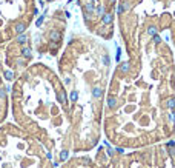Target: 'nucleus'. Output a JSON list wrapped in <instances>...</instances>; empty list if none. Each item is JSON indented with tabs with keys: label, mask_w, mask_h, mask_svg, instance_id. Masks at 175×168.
Wrapping results in <instances>:
<instances>
[{
	"label": "nucleus",
	"mask_w": 175,
	"mask_h": 168,
	"mask_svg": "<svg viewBox=\"0 0 175 168\" xmlns=\"http://www.w3.org/2000/svg\"><path fill=\"white\" fill-rule=\"evenodd\" d=\"M5 79L6 80H13L14 79V72L13 71H5Z\"/></svg>",
	"instance_id": "obj_14"
},
{
	"label": "nucleus",
	"mask_w": 175,
	"mask_h": 168,
	"mask_svg": "<svg viewBox=\"0 0 175 168\" xmlns=\"http://www.w3.org/2000/svg\"><path fill=\"white\" fill-rule=\"evenodd\" d=\"M112 20H114V16L111 13H106V14L101 16V22H103V25H111Z\"/></svg>",
	"instance_id": "obj_3"
},
{
	"label": "nucleus",
	"mask_w": 175,
	"mask_h": 168,
	"mask_svg": "<svg viewBox=\"0 0 175 168\" xmlns=\"http://www.w3.org/2000/svg\"><path fill=\"white\" fill-rule=\"evenodd\" d=\"M49 39H51L52 42H60V39H62V33H60L59 29H52V31L49 33Z\"/></svg>",
	"instance_id": "obj_2"
},
{
	"label": "nucleus",
	"mask_w": 175,
	"mask_h": 168,
	"mask_svg": "<svg viewBox=\"0 0 175 168\" xmlns=\"http://www.w3.org/2000/svg\"><path fill=\"white\" fill-rule=\"evenodd\" d=\"M117 13H118V14H123V13H124L123 8H121V5H118V8H117Z\"/></svg>",
	"instance_id": "obj_23"
},
{
	"label": "nucleus",
	"mask_w": 175,
	"mask_h": 168,
	"mask_svg": "<svg viewBox=\"0 0 175 168\" xmlns=\"http://www.w3.org/2000/svg\"><path fill=\"white\" fill-rule=\"evenodd\" d=\"M41 22H43V17H40V19H39V20H37V25H39V26H40V25H41Z\"/></svg>",
	"instance_id": "obj_26"
},
{
	"label": "nucleus",
	"mask_w": 175,
	"mask_h": 168,
	"mask_svg": "<svg viewBox=\"0 0 175 168\" xmlns=\"http://www.w3.org/2000/svg\"><path fill=\"white\" fill-rule=\"evenodd\" d=\"M154 42H155V43H157V45L160 43V42H161V39H160V37L157 36V34H155V37H154Z\"/></svg>",
	"instance_id": "obj_19"
},
{
	"label": "nucleus",
	"mask_w": 175,
	"mask_h": 168,
	"mask_svg": "<svg viewBox=\"0 0 175 168\" xmlns=\"http://www.w3.org/2000/svg\"><path fill=\"white\" fill-rule=\"evenodd\" d=\"M92 96L95 99H100L101 96H103V90L100 88V86H95V88H92Z\"/></svg>",
	"instance_id": "obj_7"
},
{
	"label": "nucleus",
	"mask_w": 175,
	"mask_h": 168,
	"mask_svg": "<svg viewBox=\"0 0 175 168\" xmlns=\"http://www.w3.org/2000/svg\"><path fill=\"white\" fill-rule=\"evenodd\" d=\"M121 5V8H123V11H129V8H131V5H129L128 2H123V3H120Z\"/></svg>",
	"instance_id": "obj_16"
},
{
	"label": "nucleus",
	"mask_w": 175,
	"mask_h": 168,
	"mask_svg": "<svg viewBox=\"0 0 175 168\" xmlns=\"http://www.w3.org/2000/svg\"><path fill=\"white\" fill-rule=\"evenodd\" d=\"M120 70H121V72H128L129 71V62H123L120 65Z\"/></svg>",
	"instance_id": "obj_11"
},
{
	"label": "nucleus",
	"mask_w": 175,
	"mask_h": 168,
	"mask_svg": "<svg viewBox=\"0 0 175 168\" xmlns=\"http://www.w3.org/2000/svg\"><path fill=\"white\" fill-rule=\"evenodd\" d=\"M17 43H20V45H25L26 42H28V36H26L25 33H22V34H17V39H16Z\"/></svg>",
	"instance_id": "obj_5"
},
{
	"label": "nucleus",
	"mask_w": 175,
	"mask_h": 168,
	"mask_svg": "<svg viewBox=\"0 0 175 168\" xmlns=\"http://www.w3.org/2000/svg\"><path fill=\"white\" fill-rule=\"evenodd\" d=\"M103 60H105V63H106V65H109V57H108V56H105V59H103Z\"/></svg>",
	"instance_id": "obj_24"
},
{
	"label": "nucleus",
	"mask_w": 175,
	"mask_h": 168,
	"mask_svg": "<svg viewBox=\"0 0 175 168\" xmlns=\"http://www.w3.org/2000/svg\"><path fill=\"white\" fill-rule=\"evenodd\" d=\"M97 14H98V16H100V17L105 14V8H103V6H100V8L97 9Z\"/></svg>",
	"instance_id": "obj_18"
},
{
	"label": "nucleus",
	"mask_w": 175,
	"mask_h": 168,
	"mask_svg": "<svg viewBox=\"0 0 175 168\" xmlns=\"http://www.w3.org/2000/svg\"><path fill=\"white\" fill-rule=\"evenodd\" d=\"M92 2H95V0H92Z\"/></svg>",
	"instance_id": "obj_27"
},
{
	"label": "nucleus",
	"mask_w": 175,
	"mask_h": 168,
	"mask_svg": "<svg viewBox=\"0 0 175 168\" xmlns=\"http://www.w3.org/2000/svg\"><path fill=\"white\" fill-rule=\"evenodd\" d=\"M22 56H23L25 59H31V56H32L31 48H29V46H23V48H22Z\"/></svg>",
	"instance_id": "obj_6"
},
{
	"label": "nucleus",
	"mask_w": 175,
	"mask_h": 168,
	"mask_svg": "<svg viewBox=\"0 0 175 168\" xmlns=\"http://www.w3.org/2000/svg\"><path fill=\"white\" fill-rule=\"evenodd\" d=\"M167 106H169L170 110L175 108V99H174V97H169V99H167Z\"/></svg>",
	"instance_id": "obj_12"
},
{
	"label": "nucleus",
	"mask_w": 175,
	"mask_h": 168,
	"mask_svg": "<svg viewBox=\"0 0 175 168\" xmlns=\"http://www.w3.org/2000/svg\"><path fill=\"white\" fill-rule=\"evenodd\" d=\"M14 31H16V34H22L26 31V23H23V22H18V23H16V26H14Z\"/></svg>",
	"instance_id": "obj_4"
},
{
	"label": "nucleus",
	"mask_w": 175,
	"mask_h": 168,
	"mask_svg": "<svg viewBox=\"0 0 175 168\" xmlns=\"http://www.w3.org/2000/svg\"><path fill=\"white\" fill-rule=\"evenodd\" d=\"M83 9H85V13H88V14H94L95 13V3L94 2H86L85 6H83Z\"/></svg>",
	"instance_id": "obj_1"
},
{
	"label": "nucleus",
	"mask_w": 175,
	"mask_h": 168,
	"mask_svg": "<svg viewBox=\"0 0 175 168\" xmlns=\"http://www.w3.org/2000/svg\"><path fill=\"white\" fill-rule=\"evenodd\" d=\"M108 106H109V108H115V106H117V97L115 96H109V99H108Z\"/></svg>",
	"instance_id": "obj_8"
},
{
	"label": "nucleus",
	"mask_w": 175,
	"mask_h": 168,
	"mask_svg": "<svg viewBox=\"0 0 175 168\" xmlns=\"http://www.w3.org/2000/svg\"><path fill=\"white\" fill-rule=\"evenodd\" d=\"M77 99H78V94H77V91H72V93H71V100H72V102H75V100H77Z\"/></svg>",
	"instance_id": "obj_17"
},
{
	"label": "nucleus",
	"mask_w": 175,
	"mask_h": 168,
	"mask_svg": "<svg viewBox=\"0 0 175 168\" xmlns=\"http://www.w3.org/2000/svg\"><path fill=\"white\" fill-rule=\"evenodd\" d=\"M115 151L118 153V154H123V153H124V150H123V148H120V147H118V148H115Z\"/></svg>",
	"instance_id": "obj_21"
},
{
	"label": "nucleus",
	"mask_w": 175,
	"mask_h": 168,
	"mask_svg": "<svg viewBox=\"0 0 175 168\" xmlns=\"http://www.w3.org/2000/svg\"><path fill=\"white\" fill-rule=\"evenodd\" d=\"M68 157H69V151H66V150H63L62 153H60V160L62 162H66Z\"/></svg>",
	"instance_id": "obj_10"
},
{
	"label": "nucleus",
	"mask_w": 175,
	"mask_h": 168,
	"mask_svg": "<svg viewBox=\"0 0 175 168\" xmlns=\"http://www.w3.org/2000/svg\"><path fill=\"white\" fill-rule=\"evenodd\" d=\"M6 93H8L6 88H0V100H3V99L6 97Z\"/></svg>",
	"instance_id": "obj_15"
},
{
	"label": "nucleus",
	"mask_w": 175,
	"mask_h": 168,
	"mask_svg": "<svg viewBox=\"0 0 175 168\" xmlns=\"http://www.w3.org/2000/svg\"><path fill=\"white\" fill-rule=\"evenodd\" d=\"M82 162H83V163H85V165H88V163H89V162H91V160H89V159H88V157H83V159H82Z\"/></svg>",
	"instance_id": "obj_22"
},
{
	"label": "nucleus",
	"mask_w": 175,
	"mask_h": 168,
	"mask_svg": "<svg viewBox=\"0 0 175 168\" xmlns=\"http://www.w3.org/2000/svg\"><path fill=\"white\" fill-rule=\"evenodd\" d=\"M85 19H86V20H91V19H92V14H88V13H85Z\"/></svg>",
	"instance_id": "obj_20"
},
{
	"label": "nucleus",
	"mask_w": 175,
	"mask_h": 168,
	"mask_svg": "<svg viewBox=\"0 0 175 168\" xmlns=\"http://www.w3.org/2000/svg\"><path fill=\"white\" fill-rule=\"evenodd\" d=\"M57 97H59V102H60V104H66V94H64L63 90L57 93Z\"/></svg>",
	"instance_id": "obj_9"
},
{
	"label": "nucleus",
	"mask_w": 175,
	"mask_h": 168,
	"mask_svg": "<svg viewBox=\"0 0 175 168\" xmlns=\"http://www.w3.org/2000/svg\"><path fill=\"white\" fill-rule=\"evenodd\" d=\"M167 147H175V142H174V140H170V142L167 143Z\"/></svg>",
	"instance_id": "obj_25"
},
{
	"label": "nucleus",
	"mask_w": 175,
	"mask_h": 168,
	"mask_svg": "<svg viewBox=\"0 0 175 168\" xmlns=\"http://www.w3.org/2000/svg\"><path fill=\"white\" fill-rule=\"evenodd\" d=\"M157 31H158V29L155 28V26H149V28H147V34H149V36H155Z\"/></svg>",
	"instance_id": "obj_13"
}]
</instances>
